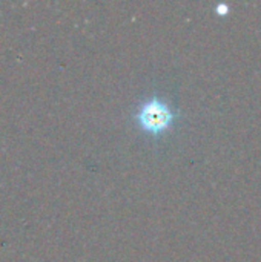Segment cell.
<instances>
[{
	"mask_svg": "<svg viewBox=\"0 0 261 262\" xmlns=\"http://www.w3.org/2000/svg\"><path fill=\"white\" fill-rule=\"evenodd\" d=\"M135 126L154 140H160L165 134L172 130L175 123L182 118V112L174 103L158 92L138 100L131 114Z\"/></svg>",
	"mask_w": 261,
	"mask_h": 262,
	"instance_id": "1",
	"label": "cell"
}]
</instances>
